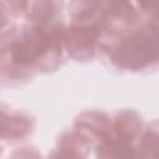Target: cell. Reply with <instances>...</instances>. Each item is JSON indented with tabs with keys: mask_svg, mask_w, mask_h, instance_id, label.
<instances>
[{
	"mask_svg": "<svg viewBox=\"0 0 159 159\" xmlns=\"http://www.w3.org/2000/svg\"><path fill=\"white\" fill-rule=\"evenodd\" d=\"M65 24L47 26L9 22L0 30V77L7 83L52 72L62 62Z\"/></svg>",
	"mask_w": 159,
	"mask_h": 159,
	"instance_id": "6da1fadb",
	"label": "cell"
},
{
	"mask_svg": "<svg viewBox=\"0 0 159 159\" xmlns=\"http://www.w3.org/2000/svg\"><path fill=\"white\" fill-rule=\"evenodd\" d=\"M157 19L143 20L125 32L101 41L98 55L123 72L154 70L159 60Z\"/></svg>",
	"mask_w": 159,
	"mask_h": 159,
	"instance_id": "7a4b0ae2",
	"label": "cell"
},
{
	"mask_svg": "<svg viewBox=\"0 0 159 159\" xmlns=\"http://www.w3.org/2000/svg\"><path fill=\"white\" fill-rule=\"evenodd\" d=\"M103 29L93 24L68 22L63 31L65 52L78 62H87L98 55Z\"/></svg>",
	"mask_w": 159,
	"mask_h": 159,
	"instance_id": "3957f363",
	"label": "cell"
},
{
	"mask_svg": "<svg viewBox=\"0 0 159 159\" xmlns=\"http://www.w3.org/2000/svg\"><path fill=\"white\" fill-rule=\"evenodd\" d=\"M35 128V118L21 109L0 106V140L6 143L26 139Z\"/></svg>",
	"mask_w": 159,
	"mask_h": 159,
	"instance_id": "277c9868",
	"label": "cell"
},
{
	"mask_svg": "<svg viewBox=\"0 0 159 159\" xmlns=\"http://www.w3.org/2000/svg\"><path fill=\"white\" fill-rule=\"evenodd\" d=\"M73 127L88 137L93 144H98L112 135V116L103 111H84L76 117Z\"/></svg>",
	"mask_w": 159,
	"mask_h": 159,
	"instance_id": "5b68a950",
	"label": "cell"
},
{
	"mask_svg": "<svg viewBox=\"0 0 159 159\" xmlns=\"http://www.w3.org/2000/svg\"><path fill=\"white\" fill-rule=\"evenodd\" d=\"M144 128V120L138 112L134 109H119L112 116L111 137L117 138L135 148Z\"/></svg>",
	"mask_w": 159,
	"mask_h": 159,
	"instance_id": "8992f818",
	"label": "cell"
},
{
	"mask_svg": "<svg viewBox=\"0 0 159 159\" xmlns=\"http://www.w3.org/2000/svg\"><path fill=\"white\" fill-rule=\"evenodd\" d=\"M63 0H29L24 15L27 24L47 26L61 22Z\"/></svg>",
	"mask_w": 159,
	"mask_h": 159,
	"instance_id": "52a82bcc",
	"label": "cell"
},
{
	"mask_svg": "<svg viewBox=\"0 0 159 159\" xmlns=\"http://www.w3.org/2000/svg\"><path fill=\"white\" fill-rule=\"evenodd\" d=\"M107 0H71L68 20L76 24H93L103 29Z\"/></svg>",
	"mask_w": 159,
	"mask_h": 159,
	"instance_id": "ba28073f",
	"label": "cell"
},
{
	"mask_svg": "<svg viewBox=\"0 0 159 159\" xmlns=\"http://www.w3.org/2000/svg\"><path fill=\"white\" fill-rule=\"evenodd\" d=\"M92 140L81 133L75 127L61 134L57 140L55 152L51 157H65V158H81L87 157L89 149H92Z\"/></svg>",
	"mask_w": 159,
	"mask_h": 159,
	"instance_id": "9c48e42d",
	"label": "cell"
},
{
	"mask_svg": "<svg viewBox=\"0 0 159 159\" xmlns=\"http://www.w3.org/2000/svg\"><path fill=\"white\" fill-rule=\"evenodd\" d=\"M158 124L157 122L150 123L149 125H145L137 145V157L140 158H154L157 155L158 150Z\"/></svg>",
	"mask_w": 159,
	"mask_h": 159,
	"instance_id": "30bf717a",
	"label": "cell"
},
{
	"mask_svg": "<svg viewBox=\"0 0 159 159\" xmlns=\"http://www.w3.org/2000/svg\"><path fill=\"white\" fill-rule=\"evenodd\" d=\"M29 0H0V9L7 17L17 19L24 16Z\"/></svg>",
	"mask_w": 159,
	"mask_h": 159,
	"instance_id": "8fae6325",
	"label": "cell"
},
{
	"mask_svg": "<svg viewBox=\"0 0 159 159\" xmlns=\"http://www.w3.org/2000/svg\"><path fill=\"white\" fill-rule=\"evenodd\" d=\"M138 9L140 10V12L143 14V16L147 20H153L157 19V2L158 0H132Z\"/></svg>",
	"mask_w": 159,
	"mask_h": 159,
	"instance_id": "7c38bea8",
	"label": "cell"
},
{
	"mask_svg": "<svg viewBox=\"0 0 159 159\" xmlns=\"http://www.w3.org/2000/svg\"><path fill=\"white\" fill-rule=\"evenodd\" d=\"M9 24V17L4 14V11L0 9V30L2 29V27H5L6 25Z\"/></svg>",
	"mask_w": 159,
	"mask_h": 159,
	"instance_id": "4fadbf2b",
	"label": "cell"
},
{
	"mask_svg": "<svg viewBox=\"0 0 159 159\" xmlns=\"http://www.w3.org/2000/svg\"><path fill=\"white\" fill-rule=\"evenodd\" d=\"M0 155H1V147H0Z\"/></svg>",
	"mask_w": 159,
	"mask_h": 159,
	"instance_id": "5bb4252c",
	"label": "cell"
}]
</instances>
